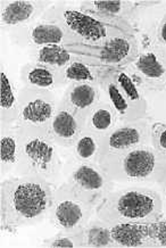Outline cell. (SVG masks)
<instances>
[{"label": "cell", "mask_w": 166, "mask_h": 248, "mask_svg": "<svg viewBox=\"0 0 166 248\" xmlns=\"http://www.w3.org/2000/svg\"><path fill=\"white\" fill-rule=\"evenodd\" d=\"M84 126L86 119L60 102L48 131L57 145L64 149H71L83 131Z\"/></svg>", "instance_id": "obj_15"}, {"label": "cell", "mask_w": 166, "mask_h": 248, "mask_svg": "<svg viewBox=\"0 0 166 248\" xmlns=\"http://www.w3.org/2000/svg\"><path fill=\"white\" fill-rule=\"evenodd\" d=\"M79 8L109 27L119 29L129 35H136L133 22L136 19L138 7L135 1L89 0V1H81Z\"/></svg>", "instance_id": "obj_11"}, {"label": "cell", "mask_w": 166, "mask_h": 248, "mask_svg": "<svg viewBox=\"0 0 166 248\" xmlns=\"http://www.w3.org/2000/svg\"><path fill=\"white\" fill-rule=\"evenodd\" d=\"M12 39L16 44L25 46L29 49L40 46L58 45L68 46L77 44L76 39L60 24L48 21H37L24 28L11 31Z\"/></svg>", "instance_id": "obj_12"}, {"label": "cell", "mask_w": 166, "mask_h": 248, "mask_svg": "<svg viewBox=\"0 0 166 248\" xmlns=\"http://www.w3.org/2000/svg\"><path fill=\"white\" fill-rule=\"evenodd\" d=\"M151 146L166 159V123L156 122L151 124Z\"/></svg>", "instance_id": "obj_30"}, {"label": "cell", "mask_w": 166, "mask_h": 248, "mask_svg": "<svg viewBox=\"0 0 166 248\" xmlns=\"http://www.w3.org/2000/svg\"><path fill=\"white\" fill-rule=\"evenodd\" d=\"M19 79L23 87L34 89L54 91L63 88L60 78V70L47 66V65L30 62L25 64L19 71Z\"/></svg>", "instance_id": "obj_18"}, {"label": "cell", "mask_w": 166, "mask_h": 248, "mask_svg": "<svg viewBox=\"0 0 166 248\" xmlns=\"http://www.w3.org/2000/svg\"><path fill=\"white\" fill-rule=\"evenodd\" d=\"M40 19L60 24L76 39L77 44L104 46L112 38L126 34L119 29L105 24L92 15L82 12L80 8L63 4L50 6Z\"/></svg>", "instance_id": "obj_5"}, {"label": "cell", "mask_w": 166, "mask_h": 248, "mask_svg": "<svg viewBox=\"0 0 166 248\" xmlns=\"http://www.w3.org/2000/svg\"><path fill=\"white\" fill-rule=\"evenodd\" d=\"M120 123L119 117L113 107L107 100H100L93 109L88 114L86 119V128L104 138Z\"/></svg>", "instance_id": "obj_24"}, {"label": "cell", "mask_w": 166, "mask_h": 248, "mask_svg": "<svg viewBox=\"0 0 166 248\" xmlns=\"http://www.w3.org/2000/svg\"><path fill=\"white\" fill-rule=\"evenodd\" d=\"M19 159V132L16 123L1 124L0 130V170L1 180L15 173Z\"/></svg>", "instance_id": "obj_19"}, {"label": "cell", "mask_w": 166, "mask_h": 248, "mask_svg": "<svg viewBox=\"0 0 166 248\" xmlns=\"http://www.w3.org/2000/svg\"><path fill=\"white\" fill-rule=\"evenodd\" d=\"M84 247L89 248H115L110 233L109 223H106L96 217L91 218L83 229Z\"/></svg>", "instance_id": "obj_27"}, {"label": "cell", "mask_w": 166, "mask_h": 248, "mask_svg": "<svg viewBox=\"0 0 166 248\" xmlns=\"http://www.w3.org/2000/svg\"><path fill=\"white\" fill-rule=\"evenodd\" d=\"M18 132L19 159L15 175H33L56 184L64 171L61 147L47 129L18 126Z\"/></svg>", "instance_id": "obj_2"}, {"label": "cell", "mask_w": 166, "mask_h": 248, "mask_svg": "<svg viewBox=\"0 0 166 248\" xmlns=\"http://www.w3.org/2000/svg\"><path fill=\"white\" fill-rule=\"evenodd\" d=\"M100 165L114 182L159 184L166 173V159L151 145H144L121 154L99 158Z\"/></svg>", "instance_id": "obj_4"}, {"label": "cell", "mask_w": 166, "mask_h": 248, "mask_svg": "<svg viewBox=\"0 0 166 248\" xmlns=\"http://www.w3.org/2000/svg\"><path fill=\"white\" fill-rule=\"evenodd\" d=\"M96 207L80 200L66 182L54 188L50 223L60 231H81L92 218Z\"/></svg>", "instance_id": "obj_7"}, {"label": "cell", "mask_w": 166, "mask_h": 248, "mask_svg": "<svg viewBox=\"0 0 166 248\" xmlns=\"http://www.w3.org/2000/svg\"><path fill=\"white\" fill-rule=\"evenodd\" d=\"M54 185L33 175H12L0 185L1 230L16 232L19 228L35 226L49 214Z\"/></svg>", "instance_id": "obj_1"}, {"label": "cell", "mask_w": 166, "mask_h": 248, "mask_svg": "<svg viewBox=\"0 0 166 248\" xmlns=\"http://www.w3.org/2000/svg\"><path fill=\"white\" fill-rule=\"evenodd\" d=\"M157 42H158V41H157ZM158 47H159V51H161V55H162L163 61H164V63H165V65H166V49L161 47V46H159V44H158Z\"/></svg>", "instance_id": "obj_34"}, {"label": "cell", "mask_w": 166, "mask_h": 248, "mask_svg": "<svg viewBox=\"0 0 166 248\" xmlns=\"http://www.w3.org/2000/svg\"><path fill=\"white\" fill-rule=\"evenodd\" d=\"M100 97L102 89L98 83H71L65 88L60 102L87 119L88 114L100 102Z\"/></svg>", "instance_id": "obj_16"}, {"label": "cell", "mask_w": 166, "mask_h": 248, "mask_svg": "<svg viewBox=\"0 0 166 248\" xmlns=\"http://www.w3.org/2000/svg\"><path fill=\"white\" fill-rule=\"evenodd\" d=\"M32 62L47 65V66L61 70L75 61L77 56L67 50L65 46L48 45L29 49Z\"/></svg>", "instance_id": "obj_25"}, {"label": "cell", "mask_w": 166, "mask_h": 248, "mask_svg": "<svg viewBox=\"0 0 166 248\" xmlns=\"http://www.w3.org/2000/svg\"><path fill=\"white\" fill-rule=\"evenodd\" d=\"M0 86V123H16L19 114V89L16 87L8 68L2 62Z\"/></svg>", "instance_id": "obj_20"}, {"label": "cell", "mask_w": 166, "mask_h": 248, "mask_svg": "<svg viewBox=\"0 0 166 248\" xmlns=\"http://www.w3.org/2000/svg\"><path fill=\"white\" fill-rule=\"evenodd\" d=\"M158 185L161 186L163 194H164V196L166 197V173H165V175H164V177H163V179H162L161 182H159Z\"/></svg>", "instance_id": "obj_33"}, {"label": "cell", "mask_w": 166, "mask_h": 248, "mask_svg": "<svg viewBox=\"0 0 166 248\" xmlns=\"http://www.w3.org/2000/svg\"><path fill=\"white\" fill-rule=\"evenodd\" d=\"M41 246L48 248H83V230L60 231L55 236L44 240Z\"/></svg>", "instance_id": "obj_28"}, {"label": "cell", "mask_w": 166, "mask_h": 248, "mask_svg": "<svg viewBox=\"0 0 166 248\" xmlns=\"http://www.w3.org/2000/svg\"><path fill=\"white\" fill-rule=\"evenodd\" d=\"M77 56V55H76ZM107 68L96 66L83 61L82 57L77 56L75 61L60 70V78L63 88H66L71 83H98L103 74Z\"/></svg>", "instance_id": "obj_22"}, {"label": "cell", "mask_w": 166, "mask_h": 248, "mask_svg": "<svg viewBox=\"0 0 166 248\" xmlns=\"http://www.w3.org/2000/svg\"><path fill=\"white\" fill-rule=\"evenodd\" d=\"M94 215L109 224L148 223L163 217V201L157 191L149 188L112 190L97 205Z\"/></svg>", "instance_id": "obj_3"}, {"label": "cell", "mask_w": 166, "mask_h": 248, "mask_svg": "<svg viewBox=\"0 0 166 248\" xmlns=\"http://www.w3.org/2000/svg\"><path fill=\"white\" fill-rule=\"evenodd\" d=\"M70 53L82 57L87 63L104 67H126L139 56L136 35L122 34L112 38L104 46L74 44L65 46Z\"/></svg>", "instance_id": "obj_6"}, {"label": "cell", "mask_w": 166, "mask_h": 248, "mask_svg": "<svg viewBox=\"0 0 166 248\" xmlns=\"http://www.w3.org/2000/svg\"><path fill=\"white\" fill-rule=\"evenodd\" d=\"M65 182L80 200L94 207L112 191L114 185L98 163L81 162L71 168Z\"/></svg>", "instance_id": "obj_8"}, {"label": "cell", "mask_w": 166, "mask_h": 248, "mask_svg": "<svg viewBox=\"0 0 166 248\" xmlns=\"http://www.w3.org/2000/svg\"><path fill=\"white\" fill-rule=\"evenodd\" d=\"M49 2L37 0H7L0 2L1 30L13 31L37 22L47 11Z\"/></svg>", "instance_id": "obj_14"}, {"label": "cell", "mask_w": 166, "mask_h": 248, "mask_svg": "<svg viewBox=\"0 0 166 248\" xmlns=\"http://www.w3.org/2000/svg\"><path fill=\"white\" fill-rule=\"evenodd\" d=\"M131 66L132 73L142 88L152 91L166 90V65L159 51L157 39L155 44L140 50Z\"/></svg>", "instance_id": "obj_13"}, {"label": "cell", "mask_w": 166, "mask_h": 248, "mask_svg": "<svg viewBox=\"0 0 166 248\" xmlns=\"http://www.w3.org/2000/svg\"><path fill=\"white\" fill-rule=\"evenodd\" d=\"M148 227L151 248L166 247V218L162 217L157 221L149 222Z\"/></svg>", "instance_id": "obj_29"}, {"label": "cell", "mask_w": 166, "mask_h": 248, "mask_svg": "<svg viewBox=\"0 0 166 248\" xmlns=\"http://www.w3.org/2000/svg\"><path fill=\"white\" fill-rule=\"evenodd\" d=\"M102 138L84 126L72 149L74 161L81 163H98Z\"/></svg>", "instance_id": "obj_26"}, {"label": "cell", "mask_w": 166, "mask_h": 248, "mask_svg": "<svg viewBox=\"0 0 166 248\" xmlns=\"http://www.w3.org/2000/svg\"><path fill=\"white\" fill-rule=\"evenodd\" d=\"M109 74L112 79L115 81L117 87L124 94L128 103L135 110L138 119H144L147 115V100L144 96L142 87L140 86L139 81L136 80L135 74L130 68L126 67H115L109 68Z\"/></svg>", "instance_id": "obj_17"}, {"label": "cell", "mask_w": 166, "mask_h": 248, "mask_svg": "<svg viewBox=\"0 0 166 248\" xmlns=\"http://www.w3.org/2000/svg\"><path fill=\"white\" fill-rule=\"evenodd\" d=\"M58 106L53 91L23 87L19 89L18 126L47 129Z\"/></svg>", "instance_id": "obj_9"}, {"label": "cell", "mask_w": 166, "mask_h": 248, "mask_svg": "<svg viewBox=\"0 0 166 248\" xmlns=\"http://www.w3.org/2000/svg\"><path fill=\"white\" fill-rule=\"evenodd\" d=\"M148 223L109 224L115 248H151Z\"/></svg>", "instance_id": "obj_21"}, {"label": "cell", "mask_w": 166, "mask_h": 248, "mask_svg": "<svg viewBox=\"0 0 166 248\" xmlns=\"http://www.w3.org/2000/svg\"><path fill=\"white\" fill-rule=\"evenodd\" d=\"M144 145H151V124L148 119L144 117L129 122H120L102 138L99 158L121 154Z\"/></svg>", "instance_id": "obj_10"}, {"label": "cell", "mask_w": 166, "mask_h": 248, "mask_svg": "<svg viewBox=\"0 0 166 248\" xmlns=\"http://www.w3.org/2000/svg\"><path fill=\"white\" fill-rule=\"evenodd\" d=\"M156 39H157L159 46L164 49H166V13H165L164 17L162 18V21L158 25Z\"/></svg>", "instance_id": "obj_31"}, {"label": "cell", "mask_w": 166, "mask_h": 248, "mask_svg": "<svg viewBox=\"0 0 166 248\" xmlns=\"http://www.w3.org/2000/svg\"><path fill=\"white\" fill-rule=\"evenodd\" d=\"M136 7H154V6H157V5H161L162 1H145V0H139V1H135Z\"/></svg>", "instance_id": "obj_32"}, {"label": "cell", "mask_w": 166, "mask_h": 248, "mask_svg": "<svg viewBox=\"0 0 166 248\" xmlns=\"http://www.w3.org/2000/svg\"><path fill=\"white\" fill-rule=\"evenodd\" d=\"M100 89H102V93L106 97V100L110 104L113 109L115 110L119 117L120 122H129V121L139 120L136 117L135 110L126 100L124 94L117 87L115 81L112 79L109 74V68H107L105 73L103 74L102 79L99 81Z\"/></svg>", "instance_id": "obj_23"}]
</instances>
